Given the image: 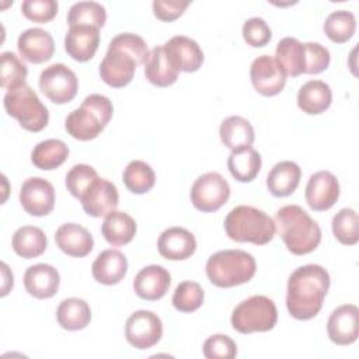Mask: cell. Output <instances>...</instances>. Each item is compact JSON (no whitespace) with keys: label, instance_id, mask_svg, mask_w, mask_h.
<instances>
[{"label":"cell","instance_id":"9","mask_svg":"<svg viewBox=\"0 0 359 359\" xmlns=\"http://www.w3.org/2000/svg\"><path fill=\"white\" fill-rule=\"evenodd\" d=\"M230 198V185L219 172L198 177L191 188V202L201 212H216Z\"/></svg>","mask_w":359,"mask_h":359},{"label":"cell","instance_id":"20","mask_svg":"<svg viewBox=\"0 0 359 359\" xmlns=\"http://www.w3.org/2000/svg\"><path fill=\"white\" fill-rule=\"evenodd\" d=\"M171 285L170 272L161 265H147L139 271L133 280L136 294L144 300L154 302L161 299Z\"/></svg>","mask_w":359,"mask_h":359},{"label":"cell","instance_id":"6","mask_svg":"<svg viewBox=\"0 0 359 359\" xmlns=\"http://www.w3.org/2000/svg\"><path fill=\"white\" fill-rule=\"evenodd\" d=\"M257 271L255 258L243 250H223L212 254L206 262V275L217 287L247 283Z\"/></svg>","mask_w":359,"mask_h":359},{"label":"cell","instance_id":"29","mask_svg":"<svg viewBox=\"0 0 359 359\" xmlns=\"http://www.w3.org/2000/svg\"><path fill=\"white\" fill-rule=\"evenodd\" d=\"M219 135L222 143L231 151L251 146L255 139L252 125L238 115L227 116L220 125Z\"/></svg>","mask_w":359,"mask_h":359},{"label":"cell","instance_id":"2","mask_svg":"<svg viewBox=\"0 0 359 359\" xmlns=\"http://www.w3.org/2000/svg\"><path fill=\"white\" fill-rule=\"evenodd\" d=\"M149 56V48L142 36L132 32L118 34L100 63V76L114 88L125 87L132 81L136 66L146 65Z\"/></svg>","mask_w":359,"mask_h":359},{"label":"cell","instance_id":"43","mask_svg":"<svg viewBox=\"0 0 359 359\" xmlns=\"http://www.w3.org/2000/svg\"><path fill=\"white\" fill-rule=\"evenodd\" d=\"M22 14L38 24L49 22L57 14V1L55 0H25L21 4Z\"/></svg>","mask_w":359,"mask_h":359},{"label":"cell","instance_id":"12","mask_svg":"<svg viewBox=\"0 0 359 359\" xmlns=\"http://www.w3.org/2000/svg\"><path fill=\"white\" fill-rule=\"evenodd\" d=\"M250 77L254 88L265 97L279 94L286 84V73L269 55H261L251 63Z\"/></svg>","mask_w":359,"mask_h":359},{"label":"cell","instance_id":"1","mask_svg":"<svg viewBox=\"0 0 359 359\" xmlns=\"http://www.w3.org/2000/svg\"><path fill=\"white\" fill-rule=\"evenodd\" d=\"M330 273L317 264H307L296 268L287 279L286 307L296 320L316 317L330 289Z\"/></svg>","mask_w":359,"mask_h":359},{"label":"cell","instance_id":"39","mask_svg":"<svg viewBox=\"0 0 359 359\" xmlns=\"http://www.w3.org/2000/svg\"><path fill=\"white\" fill-rule=\"evenodd\" d=\"M358 213L351 208L341 209L332 217V233L335 238L345 245H355L359 240Z\"/></svg>","mask_w":359,"mask_h":359},{"label":"cell","instance_id":"38","mask_svg":"<svg viewBox=\"0 0 359 359\" xmlns=\"http://www.w3.org/2000/svg\"><path fill=\"white\" fill-rule=\"evenodd\" d=\"M27 66L21 62V59L13 52L1 53V67H0V86L7 90H15L25 83L27 80Z\"/></svg>","mask_w":359,"mask_h":359},{"label":"cell","instance_id":"27","mask_svg":"<svg viewBox=\"0 0 359 359\" xmlns=\"http://www.w3.org/2000/svg\"><path fill=\"white\" fill-rule=\"evenodd\" d=\"M275 59L286 76L297 77L306 73L304 43L293 36H285L278 42L275 49Z\"/></svg>","mask_w":359,"mask_h":359},{"label":"cell","instance_id":"3","mask_svg":"<svg viewBox=\"0 0 359 359\" xmlns=\"http://www.w3.org/2000/svg\"><path fill=\"white\" fill-rule=\"evenodd\" d=\"M275 226L286 248L294 255L314 251L321 241V229L299 205H286L276 210Z\"/></svg>","mask_w":359,"mask_h":359},{"label":"cell","instance_id":"16","mask_svg":"<svg viewBox=\"0 0 359 359\" xmlns=\"http://www.w3.org/2000/svg\"><path fill=\"white\" fill-rule=\"evenodd\" d=\"M327 332L337 345L353 344L359 335V309L355 304L337 307L327 321Z\"/></svg>","mask_w":359,"mask_h":359},{"label":"cell","instance_id":"36","mask_svg":"<svg viewBox=\"0 0 359 359\" xmlns=\"http://www.w3.org/2000/svg\"><path fill=\"white\" fill-rule=\"evenodd\" d=\"M122 180L125 187L132 194L142 195L149 192L154 187L156 174L147 163L142 160H133L123 170Z\"/></svg>","mask_w":359,"mask_h":359},{"label":"cell","instance_id":"11","mask_svg":"<svg viewBox=\"0 0 359 359\" xmlns=\"http://www.w3.org/2000/svg\"><path fill=\"white\" fill-rule=\"evenodd\" d=\"M126 341L137 349L154 346L163 337V323L150 310H137L129 316L125 324Z\"/></svg>","mask_w":359,"mask_h":359},{"label":"cell","instance_id":"21","mask_svg":"<svg viewBox=\"0 0 359 359\" xmlns=\"http://www.w3.org/2000/svg\"><path fill=\"white\" fill-rule=\"evenodd\" d=\"M25 290L36 299L53 297L60 285L57 269L48 264H36L29 266L24 273Z\"/></svg>","mask_w":359,"mask_h":359},{"label":"cell","instance_id":"13","mask_svg":"<svg viewBox=\"0 0 359 359\" xmlns=\"http://www.w3.org/2000/svg\"><path fill=\"white\" fill-rule=\"evenodd\" d=\"M20 203L31 216H46L55 208V188L45 178L31 177L21 187Z\"/></svg>","mask_w":359,"mask_h":359},{"label":"cell","instance_id":"18","mask_svg":"<svg viewBox=\"0 0 359 359\" xmlns=\"http://www.w3.org/2000/svg\"><path fill=\"white\" fill-rule=\"evenodd\" d=\"M17 48L22 59L29 63L48 62L55 52V42L52 35L42 28H28L20 34Z\"/></svg>","mask_w":359,"mask_h":359},{"label":"cell","instance_id":"8","mask_svg":"<svg viewBox=\"0 0 359 359\" xmlns=\"http://www.w3.org/2000/svg\"><path fill=\"white\" fill-rule=\"evenodd\" d=\"M230 321L231 327L240 334L265 332L276 325L278 310L273 300L255 294L236 306Z\"/></svg>","mask_w":359,"mask_h":359},{"label":"cell","instance_id":"14","mask_svg":"<svg viewBox=\"0 0 359 359\" xmlns=\"http://www.w3.org/2000/svg\"><path fill=\"white\" fill-rule=\"evenodd\" d=\"M304 196L310 209L316 212L328 210L339 198V182L332 172L317 171L310 175Z\"/></svg>","mask_w":359,"mask_h":359},{"label":"cell","instance_id":"46","mask_svg":"<svg viewBox=\"0 0 359 359\" xmlns=\"http://www.w3.org/2000/svg\"><path fill=\"white\" fill-rule=\"evenodd\" d=\"M188 6V0H154L153 13L158 20L170 22L182 15Z\"/></svg>","mask_w":359,"mask_h":359},{"label":"cell","instance_id":"23","mask_svg":"<svg viewBox=\"0 0 359 359\" xmlns=\"http://www.w3.org/2000/svg\"><path fill=\"white\" fill-rule=\"evenodd\" d=\"M55 241L65 254L77 258L88 255L94 247L91 233L77 223L62 224L55 233Z\"/></svg>","mask_w":359,"mask_h":359},{"label":"cell","instance_id":"28","mask_svg":"<svg viewBox=\"0 0 359 359\" xmlns=\"http://www.w3.org/2000/svg\"><path fill=\"white\" fill-rule=\"evenodd\" d=\"M101 233L111 245H125L130 243L136 234V222L128 213L114 210L105 216L101 224Z\"/></svg>","mask_w":359,"mask_h":359},{"label":"cell","instance_id":"24","mask_svg":"<svg viewBox=\"0 0 359 359\" xmlns=\"http://www.w3.org/2000/svg\"><path fill=\"white\" fill-rule=\"evenodd\" d=\"M128 272V259L118 250H105L100 252L93 262V278L102 285L112 286L119 283Z\"/></svg>","mask_w":359,"mask_h":359},{"label":"cell","instance_id":"37","mask_svg":"<svg viewBox=\"0 0 359 359\" xmlns=\"http://www.w3.org/2000/svg\"><path fill=\"white\" fill-rule=\"evenodd\" d=\"M356 29L355 15L348 10L332 11L324 22L325 35L335 43H344L349 41Z\"/></svg>","mask_w":359,"mask_h":359},{"label":"cell","instance_id":"19","mask_svg":"<svg viewBox=\"0 0 359 359\" xmlns=\"http://www.w3.org/2000/svg\"><path fill=\"white\" fill-rule=\"evenodd\" d=\"M157 248L161 257L170 261H182L189 258L196 250L194 234L184 227H168L157 240Z\"/></svg>","mask_w":359,"mask_h":359},{"label":"cell","instance_id":"15","mask_svg":"<svg viewBox=\"0 0 359 359\" xmlns=\"http://www.w3.org/2000/svg\"><path fill=\"white\" fill-rule=\"evenodd\" d=\"M80 202L88 216L105 217L118 208V189L111 181L98 178L80 198Z\"/></svg>","mask_w":359,"mask_h":359},{"label":"cell","instance_id":"5","mask_svg":"<svg viewBox=\"0 0 359 359\" xmlns=\"http://www.w3.org/2000/svg\"><path fill=\"white\" fill-rule=\"evenodd\" d=\"M114 114L112 102L101 94H90L65 121V129L77 140L95 139L109 123Z\"/></svg>","mask_w":359,"mask_h":359},{"label":"cell","instance_id":"44","mask_svg":"<svg viewBox=\"0 0 359 359\" xmlns=\"http://www.w3.org/2000/svg\"><path fill=\"white\" fill-rule=\"evenodd\" d=\"M243 38L250 46L262 48L271 41L272 31L265 20L259 17H252L248 18L243 25Z\"/></svg>","mask_w":359,"mask_h":359},{"label":"cell","instance_id":"31","mask_svg":"<svg viewBox=\"0 0 359 359\" xmlns=\"http://www.w3.org/2000/svg\"><path fill=\"white\" fill-rule=\"evenodd\" d=\"M262 165L261 154L251 146L233 150L227 158V167L230 174L238 182L252 181Z\"/></svg>","mask_w":359,"mask_h":359},{"label":"cell","instance_id":"17","mask_svg":"<svg viewBox=\"0 0 359 359\" xmlns=\"http://www.w3.org/2000/svg\"><path fill=\"white\" fill-rule=\"evenodd\" d=\"M163 48L167 57L178 72L192 73L196 72L203 63L202 49L194 39L185 35L172 36L163 45Z\"/></svg>","mask_w":359,"mask_h":359},{"label":"cell","instance_id":"32","mask_svg":"<svg viewBox=\"0 0 359 359\" xmlns=\"http://www.w3.org/2000/svg\"><path fill=\"white\" fill-rule=\"evenodd\" d=\"M146 79L157 87H168L178 79V70L167 57L163 46H156L150 50V56L144 65Z\"/></svg>","mask_w":359,"mask_h":359},{"label":"cell","instance_id":"4","mask_svg":"<svg viewBox=\"0 0 359 359\" xmlns=\"http://www.w3.org/2000/svg\"><path fill=\"white\" fill-rule=\"evenodd\" d=\"M224 230L233 241L265 245L273 238L276 226L275 220L264 210L254 206L240 205L227 213L224 219Z\"/></svg>","mask_w":359,"mask_h":359},{"label":"cell","instance_id":"25","mask_svg":"<svg viewBox=\"0 0 359 359\" xmlns=\"http://www.w3.org/2000/svg\"><path fill=\"white\" fill-rule=\"evenodd\" d=\"M302 177L300 167L290 160L276 163L266 175L268 191L276 198L289 196L299 187Z\"/></svg>","mask_w":359,"mask_h":359},{"label":"cell","instance_id":"40","mask_svg":"<svg viewBox=\"0 0 359 359\" xmlns=\"http://www.w3.org/2000/svg\"><path fill=\"white\" fill-rule=\"evenodd\" d=\"M205 299L203 289L199 283L184 280L178 283L172 294V306L182 313H192L198 310Z\"/></svg>","mask_w":359,"mask_h":359},{"label":"cell","instance_id":"7","mask_svg":"<svg viewBox=\"0 0 359 359\" xmlns=\"http://www.w3.org/2000/svg\"><path fill=\"white\" fill-rule=\"evenodd\" d=\"M3 104L6 112L15 118L25 130L41 132L49 122L48 108L28 84L7 91Z\"/></svg>","mask_w":359,"mask_h":359},{"label":"cell","instance_id":"10","mask_svg":"<svg viewBox=\"0 0 359 359\" xmlns=\"http://www.w3.org/2000/svg\"><path fill=\"white\" fill-rule=\"evenodd\" d=\"M39 88L52 102L66 104L76 97L79 80L66 65L55 63L41 72Z\"/></svg>","mask_w":359,"mask_h":359},{"label":"cell","instance_id":"35","mask_svg":"<svg viewBox=\"0 0 359 359\" xmlns=\"http://www.w3.org/2000/svg\"><path fill=\"white\" fill-rule=\"evenodd\" d=\"M107 21V11L104 6L97 1H79L74 3L67 13L69 27L84 25L101 28Z\"/></svg>","mask_w":359,"mask_h":359},{"label":"cell","instance_id":"26","mask_svg":"<svg viewBox=\"0 0 359 359\" xmlns=\"http://www.w3.org/2000/svg\"><path fill=\"white\" fill-rule=\"evenodd\" d=\"M332 101V91L323 80H309L297 93L299 108L309 115L323 114L330 108Z\"/></svg>","mask_w":359,"mask_h":359},{"label":"cell","instance_id":"34","mask_svg":"<svg viewBox=\"0 0 359 359\" xmlns=\"http://www.w3.org/2000/svg\"><path fill=\"white\" fill-rule=\"evenodd\" d=\"M69 157V147L59 139H48L34 146L31 153L32 164L39 170H55Z\"/></svg>","mask_w":359,"mask_h":359},{"label":"cell","instance_id":"22","mask_svg":"<svg viewBox=\"0 0 359 359\" xmlns=\"http://www.w3.org/2000/svg\"><path fill=\"white\" fill-rule=\"evenodd\" d=\"M100 45V29L94 27H69L65 36V49L77 62L93 59Z\"/></svg>","mask_w":359,"mask_h":359},{"label":"cell","instance_id":"33","mask_svg":"<svg viewBox=\"0 0 359 359\" xmlns=\"http://www.w3.org/2000/svg\"><path fill=\"white\" fill-rule=\"evenodd\" d=\"M13 250L17 255L31 259L42 255L48 247L45 233L35 226H22L15 230L11 240Z\"/></svg>","mask_w":359,"mask_h":359},{"label":"cell","instance_id":"41","mask_svg":"<svg viewBox=\"0 0 359 359\" xmlns=\"http://www.w3.org/2000/svg\"><path fill=\"white\" fill-rule=\"evenodd\" d=\"M97 171L87 164H76L66 174V188L77 199L98 180Z\"/></svg>","mask_w":359,"mask_h":359},{"label":"cell","instance_id":"45","mask_svg":"<svg viewBox=\"0 0 359 359\" xmlns=\"http://www.w3.org/2000/svg\"><path fill=\"white\" fill-rule=\"evenodd\" d=\"M306 73L318 74L324 72L331 62L330 50L318 42H306Z\"/></svg>","mask_w":359,"mask_h":359},{"label":"cell","instance_id":"42","mask_svg":"<svg viewBox=\"0 0 359 359\" xmlns=\"http://www.w3.org/2000/svg\"><path fill=\"white\" fill-rule=\"evenodd\" d=\"M203 355L208 359H233L237 345L229 335L215 334L203 342Z\"/></svg>","mask_w":359,"mask_h":359},{"label":"cell","instance_id":"30","mask_svg":"<svg viewBox=\"0 0 359 359\" xmlns=\"http://www.w3.org/2000/svg\"><path fill=\"white\" fill-rule=\"evenodd\" d=\"M56 320L63 330H84L91 321V309L86 300L79 297H69L62 300L57 306Z\"/></svg>","mask_w":359,"mask_h":359}]
</instances>
